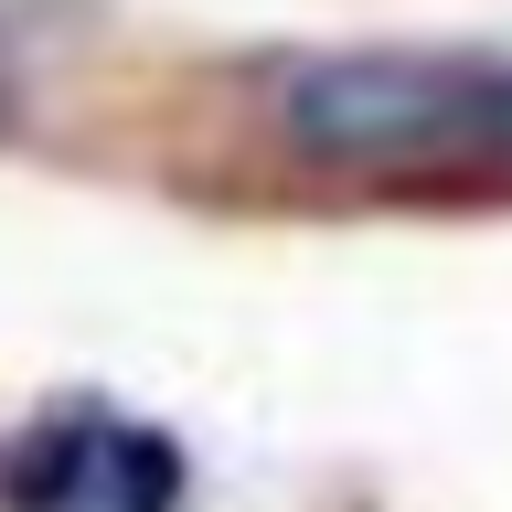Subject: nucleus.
<instances>
[{"mask_svg":"<svg viewBox=\"0 0 512 512\" xmlns=\"http://www.w3.org/2000/svg\"><path fill=\"white\" fill-rule=\"evenodd\" d=\"M491 86L470 54H320L278 75V128L331 171H491Z\"/></svg>","mask_w":512,"mask_h":512,"instance_id":"1","label":"nucleus"},{"mask_svg":"<svg viewBox=\"0 0 512 512\" xmlns=\"http://www.w3.org/2000/svg\"><path fill=\"white\" fill-rule=\"evenodd\" d=\"M11 491H22V512H171L182 502V459L150 427L75 416V427H43L22 448Z\"/></svg>","mask_w":512,"mask_h":512,"instance_id":"2","label":"nucleus"}]
</instances>
